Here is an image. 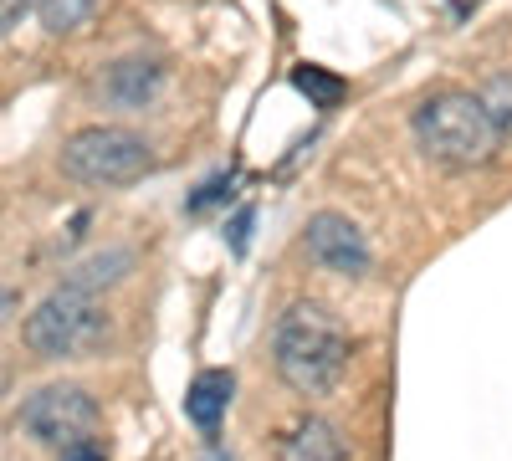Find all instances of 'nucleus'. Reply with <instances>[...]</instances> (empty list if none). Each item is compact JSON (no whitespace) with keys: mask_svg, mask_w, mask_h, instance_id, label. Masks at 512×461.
Listing matches in <instances>:
<instances>
[{"mask_svg":"<svg viewBox=\"0 0 512 461\" xmlns=\"http://www.w3.org/2000/svg\"><path fill=\"white\" fill-rule=\"evenodd\" d=\"M277 374L297 395H328L349 369V333L328 308L297 303L277 323Z\"/></svg>","mask_w":512,"mask_h":461,"instance_id":"nucleus-1","label":"nucleus"},{"mask_svg":"<svg viewBox=\"0 0 512 461\" xmlns=\"http://www.w3.org/2000/svg\"><path fill=\"white\" fill-rule=\"evenodd\" d=\"M21 426H26L36 441L67 451V446H82V441L98 436L103 410H98V400L82 390V385H47V390H36V395L21 405Z\"/></svg>","mask_w":512,"mask_h":461,"instance_id":"nucleus-5","label":"nucleus"},{"mask_svg":"<svg viewBox=\"0 0 512 461\" xmlns=\"http://www.w3.org/2000/svg\"><path fill=\"white\" fill-rule=\"evenodd\" d=\"M303 246H308V257L328 272H344V277H364L369 272V241L364 231L349 221V216H338V211H318L303 231Z\"/></svg>","mask_w":512,"mask_h":461,"instance_id":"nucleus-6","label":"nucleus"},{"mask_svg":"<svg viewBox=\"0 0 512 461\" xmlns=\"http://www.w3.org/2000/svg\"><path fill=\"white\" fill-rule=\"evenodd\" d=\"M487 108H492V118H497L502 139H512V82H507V77H502V82H492V93H487Z\"/></svg>","mask_w":512,"mask_h":461,"instance_id":"nucleus-12","label":"nucleus"},{"mask_svg":"<svg viewBox=\"0 0 512 461\" xmlns=\"http://www.w3.org/2000/svg\"><path fill=\"white\" fill-rule=\"evenodd\" d=\"M128 262H134V257H128V251H108V257H98V262H88V267H77V272H72V282L93 292L98 282H118Z\"/></svg>","mask_w":512,"mask_h":461,"instance_id":"nucleus-11","label":"nucleus"},{"mask_svg":"<svg viewBox=\"0 0 512 461\" xmlns=\"http://www.w3.org/2000/svg\"><path fill=\"white\" fill-rule=\"evenodd\" d=\"M57 461H108V446L93 436V441H82V446H67Z\"/></svg>","mask_w":512,"mask_h":461,"instance_id":"nucleus-13","label":"nucleus"},{"mask_svg":"<svg viewBox=\"0 0 512 461\" xmlns=\"http://www.w3.org/2000/svg\"><path fill=\"white\" fill-rule=\"evenodd\" d=\"M154 170V154L134 129H118V123H93V129H77L62 144V175H72L77 185H134Z\"/></svg>","mask_w":512,"mask_h":461,"instance_id":"nucleus-4","label":"nucleus"},{"mask_svg":"<svg viewBox=\"0 0 512 461\" xmlns=\"http://www.w3.org/2000/svg\"><path fill=\"white\" fill-rule=\"evenodd\" d=\"M231 390H236V380H231V369H205L200 380L190 385V395H185V415L210 436L221 421H226V405H231Z\"/></svg>","mask_w":512,"mask_h":461,"instance_id":"nucleus-8","label":"nucleus"},{"mask_svg":"<svg viewBox=\"0 0 512 461\" xmlns=\"http://www.w3.org/2000/svg\"><path fill=\"white\" fill-rule=\"evenodd\" d=\"M11 308H16V292H6V287H0V318H6Z\"/></svg>","mask_w":512,"mask_h":461,"instance_id":"nucleus-15","label":"nucleus"},{"mask_svg":"<svg viewBox=\"0 0 512 461\" xmlns=\"http://www.w3.org/2000/svg\"><path fill=\"white\" fill-rule=\"evenodd\" d=\"M415 139L436 164H451V170L492 164L502 149V129H497L487 98L461 93V88H441L415 108Z\"/></svg>","mask_w":512,"mask_h":461,"instance_id":"nucleus-2","label":"nucleus"},{"mask_svg":"<svg viewBox=\"0 0 512 461\" xmlns=\"http://www.w3.org/2000/svg\"><path fill=\"white\" fill-rule=\"evenodd\" d=\"M26 344L41 359H88L108 344V313L88 287H57L52 298H41L36 313L26 318Z\"/></svg>","mask_w":512,"mask_h":461,"instance_id":"nucleus-3","label":"nucleus"},{"mask_svg":"<svg viewBox=\"0 0 512 461\" xmlns=\"http://www.w3.org/2000/svg\"><path fill=\"white\" fill-rule=\"evenodd\" d=\"M26 11H31V0H0V36H11Z\"/></svg>","mask_w":512,"mask_h":461,"instance_id":"nucleus-14","label":"nucleus"},{"mask_svg":"<svg viewBox=\"0 0 512 461\" xmlns=\"http://www.w3.org/2000/svg\"><path fill=\"white\" fill-rule=\"evenodd\" d=\"M31 11H36L41 31H52V36H72L82 21L93 16V0H31Z\"/></svg>","mask_w":512,"mask_h":461,"instance_id":"nucleus-10","label":"nucleus"},{"mask_svg":"<svg viewBox=\"0 0 512 461\" xmlns=\"http://www.w3.org/2000/svg\"><path fill=\"white\" fill-rule=\"evenodd\" d=\"M216 461H221V456H216Z\"/></svg>","mask_w":512,"mask_h":461,"instance_id":"nucleus-16","label":"nucleus"},{"mask_svg":"<svg viewBox=\"0 0 512 461\" xmlns=\"http://www.w3.org/2000/svg\"><path fill=\"white\" fill-rule=\"evenodd\" d=\"M277 461H344V436H338L328 421H318V415H308V421H297L282 436Z\"/></svg>","mask_w":512,"mask_h":461,"instance_id":"nucleus-7","label":"nucleus"},{"mask_svg":"<svg viewBox=\"0 0 512 461\" xmlns=\"http://www.w3.org/2000/svg\"><path fill=\"white\" fill-rule=\"evenodd\" d=\"M108 98L113 103H123V108H144L149 98H154V88H159V67L154 62H118L113 72H108Z\"/></svg>","mask_w":512,"mask_h":461,"instance_id":"nucleus-9","label":"nucleus"}]
</instances>
